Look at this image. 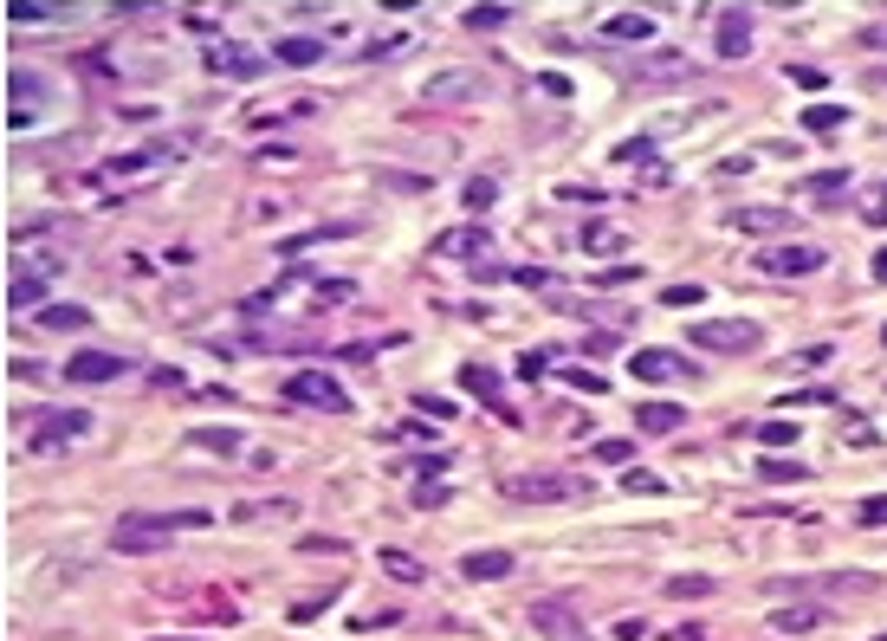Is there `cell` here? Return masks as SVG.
I'll return each instance as SVG.
<instances>
[{"label": "cell", "instance_id": "obj_19", "mask_svg": "<svg viewBox=\"0 0 887 641\" xmlns=\"http://www.w3.org/2000/svg\"><path fill=\"white\" fill-rule=\"evenodd\" d=\"M7 20L13 26H52V20H65L52 0H7Z\"/></svg>", "mask_w": 887, "mask_h": 641}, {"label": "cell", "instance_id": "obj_16", "mask_svg": "<svg viewBox=\"0 0 887 641\" xmlns=\"http://www.w3.org/2000/svg\"><path fill=\"white\" fill-rule=\"evenodd\" d=\"M719 52H726V59H745V52H752V13H719Z\"/></svg>", "mask_w": 887, "mask_h": 641}, {"label": "cell", "instance_id": "obj_27", "mask_svg": "<svg viewBox=\"0 0 887 641\" xmlns=\"http://www.w3.org/2000/svg\"><path fill=\"white\" fill-rule=\"evenodd\" d=\"M460 383H467V389H480V395H486V402H493V408H506V402H499V376H493V370H480V363H467V370H460Z\"/></svg>", "mask_w": 887, "mask_h": 641}, {"label": "cell", "instance_id": "obj_22", "mask_svg": "<svg viewBox=\"0 0 887 641\" xmlns=\"http://www.w3.org/2000/svg\"><path fill=\"white\" fill-rule=\"evenodd\" d=\"M188 441H195L201 454H221V460H227V454H240V434H234V428H195Z\"/></svg>", "mask_w": 887, "mask_h": 641}, {"label": "cell", "instance_id": "obj_3", "mask_svg": "<svg viewBox=\"0 0 887 641\" xmlns=\"http://www.w3.org/2000/svg\"><path fill=\"white\" fill-rule=\"evenodd\" d=\"M285 395H292L298 408H324V415H344V408H350V395L337 389V376H324V370H298V376H285Z\"/></svg>", "mask_w": 887, "mask_h": 641}, {"label": "cell", "instance_id": "obj_37", "mask_svg": "<svg viewBox=\"0 0 887 641\" xmlns=\"http://www.w3.org/2000/svg\"><path fill=\"white\" fill-rule=\"evenodd\" d=\"M622 493H661V480H654V473H635V467H629V480H622Z\"/></svg>", "mask_w": 887, "mask_h": 641}, {"label": "cell", "instance_id": "obj_33", "mask_svg": "<svg viewBox=\"0 0 887 641\" xmlns=\"http://www.w3.org/2000/svg\"><path fill=\"white\" fill-rule=\"evenodd\" d=\"M790 85H797V91H823L829 72H816V65H790Z\"/></svg>", "mask_w": 887, "mask_h": 641}, {"label": "cell", "instance_id": "obj_40", "mask_svg": "<svg viewBox=\"0 0 887 641\" xmlns=\"http://www.w3.org/2000/svg\"><path fill=\"white\" fill-rule=\"evenodd\" d=\"M570 389H583V395H603V376H590V370H570Z\"/></svg>", "mask_w": 887, "mask_h": 641}, {"label": "cell", "instance_id": "obj_28", "mask_svg": "<svg viewBox=\"0 0 887 641\" xmlns=\"http://www.w3.org/2000/svg\"><path fill=\"white\" fill-rule=\"evenodd\" d=\"M583 247H590V253H622V234H616V227H583Z\"/></svg>", "mask_w": 887, "mask_h": 641}, {"label": "cell", "instance_id": "obj_6", "mask_svg": "<svg viewBox=\"0 0 887 641\" xmlns=\"http://www.w3.org/2000/svg\"><path fill=\"white\" fill-rule=\"evenodd\" d=\"M629 370H635V383H693V376H700L687 357H674V350H635Z\"/></svg>", "mask_w": 887, "mask_h": 641}, {"label": "cell", "instance_id": "obj_15", "mask_svg": "<svg viewBox=\"0 0 887 641\" xmlns=\"http://www.w3.org/2000/svg\"><path fill=\"white\" fill-rule=\"evenodd\" d=\"M635 428L641 434H680V428H687V408H680V402H641Z\"/></svg>", "mask_w": 887, "mask_h": 641}, {"label": "cell", "instance_id": "obj_32", "mask_svg": "<svg viewBox=\"0 0 887 641\" xmlns=\"http://www.w3.org/2000/svg\"><path fill=\"white\" fill-rule=\"evenodd\" d=\"M382 570H389V577H408V583L421 577V564H415V557H402V551H382Z\"/></svg>", "mask_w": 887, "mask_h": 641}, {"label": "cell", "instance_id": "obj_43", "mask_svg": "<svg viewBox=\"0 0 887 641\" xmlns=\"http://www.w3.org/2000/svg\"><path fill=\"white\" fill-rule=\"evenodd\" d=\"M875 279H887V247H881V253H875Z\"/></svg>", "mask_w": 887, "mask_h": 641}, {"label": "cell", "instance_id": "obj_18", "mask_svg": "<svg viewBox=\"0 0 887 641\" xmlns=\"http://www.w3.org/2000/svg\"><path fill=\"white\" fill-rule=\"evenodd\" d=\"M272 59H279V65H318V59H324V39L292 33V39H279V46H272Z\"/></svg>", "mask_w": 887, "mask_h": 641}, {"label": "cell", "instance_id": "obj_4", "mask_svg": "<svg viewBox=\"0 0 887 641\" xmlns=\"http://www.w3.org/2000/svg\"><path fill=\"white\" fill-rule=\"evenodd\" d=\"M531 629H538L544 641H590L583 616L564 603V596H544V603H531Z\"/></svg>", "mask_w": 887, "mask_h": 641}, {"label": "cell", "instance_id": "obj_12", "mask_svg": "<svg viewBox=\"0 0 887 641\" xmlns=\"http://www.w3.org/2000/svg\"><path fill=\"white\" fill-rule=\"evenodd\" d=\"M130 363L124 357H111V350H78L72 363H65V383H117Z\"/></svg>", "mask_w": 887, "mask_h": 641}, {"label": "cell", "instance_id": "obj_8", "mask_svg": "<svg viewBox=\"0 0 887 641\" xmlns=\"http://www.w3.org/2000/svg\"><path fill=\"white\" fill-rule=\"evenodd\" d=\"M421 98H428V104H473V98H480V72L447 65V72H434L428 85H421Z\"/></svg>", "mask_w": 887, "mask_h": 641}, {"label": "cell", "instance_id": "obj_25", "mask_svg": "<svg viewBox=\"0 0 887 641\" xmlns=\"http://www.w3.org/2000/svg\"><path fill=\"white\" fill-rule=\"evenodd\" d=\"M842 124H849V117H842L836 104H810V111H803V130H810V136H836Z\"/></svg>", "mask_w": 887, "mask_h": 641}, {"label": "cell", "instance_id": "obj_38", "mask_svg": "<svg viewBox=\"0 0 887 641\" xmlns=\"http://www.w3.org/2000/svg\"><path fill=\"white\" fill-rule=\"evenodd\" d=\"M408 33H389V39H370V59H389V52H402Z\"/></svg>", "mask_w": 887, "mask_h": 641}, {"label": "cell", "instance_id": "obj_7", "mask_svg": "<svg viewBox=\"0 0 887 641\" xmlns=\"http://www.w3.org/2000/svg\"><path fill=\"white\" fill-rule=\"evenodd\" d=\"M816 266H823V247H803V240L758 253V272H771V279H803V272H816Z\"/></svg>", "mask_w": 887, "mask_h": 641}, {"label": "cell", "instance_id": "obj_44", "mask_svg": "<svg viewBox=\"0 0 887 641\" xmlns=\"http://www.w3.org/2000/svg\"><path fill=\"white\" fill-rule=\"evenodd\" d=\"M881 337H887V331H881Z\"/></svg>", "mask_w": 887, "mask_h": 641}, {"label": "cell", "instance_id": "obj_34", "mask_svg": "<svg viewBox=\"0 0 887 641\" xmlns=\"http://www.w3.org/2000/svg\"><path fill=\"white\" fill-rule=\"evenodd\" d=\"M706 590H713V577H674L667 583V596H706Z\"/></svg>", "mask_w": 887, "mask_h": 641}, {"label": "cell", "instance_id": "obj_29", "mask_svg": "<svg viewBox=\"0 0 887 641\" xmlns=\"http://www.w3.org/2000/svg\"><path fill=\"white\" fill-rule=\"evenodd\" d=\"M506 20H512V7H467L473 33H493V26H506Z\"/></svg>", "mask_w": 887, "mask_h": 641}, {"label": "cell", "instance_id": "obj_5", "mask_svg": "<svg viewBox=\"0 0 887 641\" xmlns=\"http://www.w3.org/2000/svg\"><path fill=\"white\" fill-rule=\"evenodd\" d=\"M39 104H46V85H39V72H13V78H7V130H33Z\"/></svg>", "mask_w": 887, "mask_h": 641}, {"label": "cell", "instance_id": "obj_13", "mask_svg": "<svg viewBox=\"0 0 887 641\" xmlns=\"http://www.w3.org/2000/svg\"><path fill=\"white\" fill-rule=\"evenodd\" d=\"M732 234H797L790 208H732Z\"/></svg>", "mask_w": 887, "mask_h": 641}, {"label": "cell", "instance_id": "obj_14", "mask_svg": "<svg viewBox=\"0 0 887 641\" xmlns=\"http://www.w3.org/2000/svg\"><path fill=\"white\" fill-rule=\"evenodd\" d=\"M823 622H829L823 603H784V609H771V629L777 635H810V629H823Z\"/></svg>", "mask_w": 887, "mask_h": 641}, {"label": "cell", "instance_id": "obj_1", "mask_svg": "<svg viewBox=\"0 0 887 641\" xmlns=\"http://www.w3.org/2000/svg\"><path fill=\"white\" fill-rule=\"evenodd\" d=\"M195 525H208V512H136V518H117L111 544L130 551V557H143V551H162L175 531H195Z\"/></svg>", "mask_w": 887, "mask_h": 641}, {"label": "cell", "instance_id": "obj_45", "mask_svg": "<svg viewBox=\"0 0 887 641\" xmlns=\"http://www.w3.org/2000/svg\"><path fill=\"white\" fill-rule=\"evenodd\" d=\"M881 641H887V635H881Z\"/></svg>", "mask_w": 887, "mask_h": 641}, {"label": "cell", "instance_id": "obj_9", "mask_svg": "<svg viewBox=\"0 0 887 641\" xmlns=\"http://www.w3.org/2000/svg\"><path fill=\"white\" fill-rule=\"evenodd\" d=\"M506 493H512V499H538V506H551V499H577V493H590V486L564 480V473H518V480H506Z\"/></svg>", "mask_w": 887, "mask_h": 641}, {"label": "cell", "instance_id": "obj_26", "mask_svg": "<svg viewBox=\"0 0 887 641\" xmlns=\"http://www.w3.org/2000/svg\"><path fill=\"white\" fill-rule=\"evenodd\" d=\"M810 195H816V201H842V195H849V169H823V175H810Z\"/></svg>", "mask_w": 887, "mask_h": 641}, {"label": "cell", "instance_id": "obj_21", "mask_svg": "<svg viewBox=\"0 0 887 641\" xmlns=\"http://www.w3.org/2000/svg\"><path fill=\"white\" fill-rule=\"evenodd\" d=\"M603 33L609 39H654V20H648V13H609Z\"/></svg>", "mask_w": 887, "mask_h": 641}, {"label": "cell", "instance_id": "obj_35", "mask_svg": "<svg viewBox=\"0 0 887 641\" xmlns=\"http://www.w3.org/2000/svg\"><path fill=\"white\" fill-rule=\"evenodd\" d=\"M596 454H603V460H616V467H622V460H635V441H596Z\"/></svg>", "mask_w": 887, "mask_h": 641}, {"label": "cell", "instance_id": "obj_30", "mask_svg": "<svg viewBox=\"0 0 887 641\" xmlns=\"http://www.w3.org/2000/svg\"><path fill=\"white\" fill-rule=\"evenodd\" d=\"M758 480L784 486V480H803V467H797V460H764V467H758Z\"/></svg>", "mask_w": 887, "mask_h": 641}, {"label": "cell", "instance_id": "obj_31", "mask_svg": "<svg viewBox=\"0 0 887 641\" xmlns=\"http://www.w3.org/2000/svg\"><path fill=\"white\" fill-rule=\"evenodd\" d=\"M240 518H292V499H259V506H240Z\"/></svg>", "mask_w": 887, "mask_h": 641}, {"label": "cell", "instance_id": "obj_20", "mask_svg": "<svg viewBox=\"0 0 887 641\" xmlns=\"http://www.w3.org/2000/svg\"><path fill=\"white\" fill-rule=\"evenodd\" d=\"M39 324H46V331H91V311L85 305H46Z\"/></svg>", "mask_w": 887, "mask_h": 641}, {"label": "cell", "instance_id": "obj_11", "mask_svg": "<svg viewBox=\"0 0 887 641\" xmlns=\"http://www.w3.org/2000/svg\"><path fill=\"white\" fill-rule=\"evenodd\" d=\"M208 72H214V78H259V72H266V59H259L253 46L214 39V46H208Z\"/></svg>", "mask_w": 887, "mask_h": 641}, {"label": "cell", "instance_id": "obj_2", "mask_svg": "<svg viewBox=\"0 0 887 641\" xmlns=\"http://www.w3.org/2000/svg\"><path fill=\"white\" fill-rule=\"evenodd\" d=\"M693 344L700 350H719V357H752L758 350V324H745V318H713V324H693Z\"/></svg>", "mask_w": 887, "mask_h": 641}, {"label": "cell", "instance_id": "obj_42", "mask_svg": "<svg viewBox=\"0 0 887 641\" xmlns=\"http://www.w3.org/2000/svg\"><path fill=\"white\" fill-rule=\"evenodd\" d=\"M862 518H868V525H887V499H868V506H862Z\"/></svg>", "mask_w": 887, "mask_h": 641}, {"label": "cell", "instance_id": "obj_39", "mask_svg": "<svg viewBox=\"0 0 887 641\" xmlns=\"http://www.w3.org/2000/svg\"><path fill=\"white\" fill-rule=\"evenodd\" d=\"M797 441V428H784V421H771V428H764V447H790Z\"/></svg>", "mask_w": 887, "mask_h": 641}, {"label": "cell", "instance_id": "obj_17", "mask_svg": "<svg viewBox=\"0 0 887 641\" xmlns=\"http://www.w3.org/2000/svg\"><path fill=\"white\" fill-rule=\"evenodd\" d=\"M460 570H467L473 583H493V577H512V551H467V557H460Z\"/></svg>", "mask_w": 887, "mask_h": 641}, {"label": "cell", "instance_id": "obj_10", "mask_svg": "<svg viewBox=\"0 0 887 641\" xmlns=\"http://www.w3.org/2000/svg\"><path fill=\"white\" fill-rule=\"evenodd\" d=\"M803 590H829V596H868L875 577L868 570H842V577H797V583H771V596H803Z\"/></svg>", "mask_w": 887, "mask_h": 641}, {"label": "cell", "instance_id": "obj_24", "mask_svg": "<svg viewBox=\"0 0 887 641\" xmlns=\"http://www.w3.org/2000/svg\"><path fill=\"white\" fill-rule=\"evenodd\" d=\"M33 428H39V434H52V441H65V434H85V428H91V415H78V408H65V415H39Z\"/></svg>", "mask_w": 887, "mask_h": 641}, {"label": "cell", "instance_id": "obj_41", "mask_svg": "<svg viewBox=\"0 0 887 641\" xmlns=\"http://www.w3.org/2000/svg\"><path fill=\"white\" fill-rule=\"evenodd\" d=\"M667 305H700V285H667Z\"/></svg>", "mask_w": 887, "mask_h": 641}, {"label": "cell", "instance_id": "obj_23", "mask_svg": "<svg viewBox=\"0 0 887 641\" xmlns=\"http://www.w3.org/2000/svg\"><path fill=\"white\" fill-rule=\"evenodd\" d=\"M39 298H46V279H26V272H13V279H7V305L13 311H33Z\"/></svg>", "mask_w": 887, "mask_h": 641}, {"label": "cell", "instance_id": "obj_36", "mask_svg": "<svg viewBox=\"0 0 887 641\" xmlns=\"http://www.w3.org/2000/svg\"><path fill=\"white\" fill-rule=\"evenodd\" d=\"M493 195H499L493 182H467V208H493Z\"/></svg>", "mask_w": 887, "mask_h": 641}]
</instances>
